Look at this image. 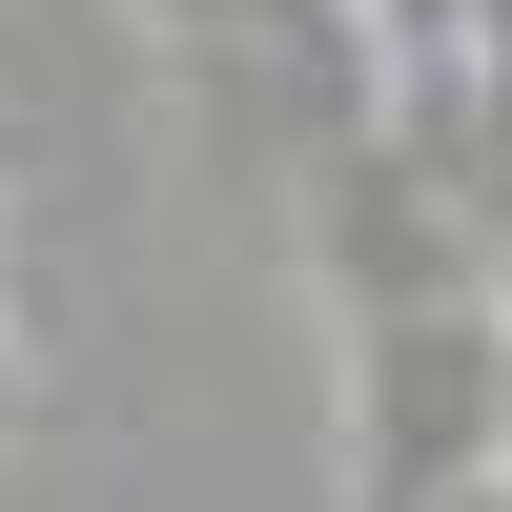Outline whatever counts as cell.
<instances>
[{
	"label": "cell",
	"mask_w": 512,
	"mask_h": 512,
	"mask_svg": "<svg viewBox=\"0 0 512 512\" xmlns=\"http://www.w3.org/2000/svg\"><path fill=\"white\" fill-rule=\"evenodd\" d=\"M0 226H21V103H0Z\"/></svg>",
	"instance_id": "cell-3"
},
{
	"label": "cell",
	"mask_w": 512,
	"mask_h": 512,
	"mask_svg": "<svg viewBox=\"0 0 512 512\" xmlns=\"http://www.w3.org/2000/svg\"><path fill=\"white\" fill-rule=\"evenodd\" d=\"M21 410H41V328L0 308V431H21Z\"/></svg>",
	"instance_id": "cell-2"
},
{
	"label": "cell",
	"mask_w": 512,
	"mask_h": 512,
	"mask_svg": "<svg viewBox=\"0 0 512 512\" xmlns=\"http://www.w3.org/2000/svg\"><path fill=\"white\" fill-rule=\"evenodd\" d=\"M328 349H349V512H451L472 472H512V308H492V267L369 287V308H328Z\"/></svg>",
	"instance_id": "cell-1"
}]
</instances>
